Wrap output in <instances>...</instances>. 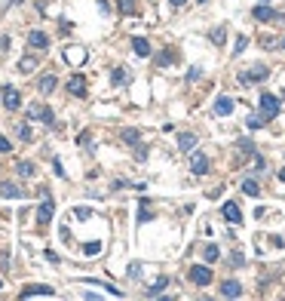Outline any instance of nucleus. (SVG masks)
I'll return each mask as SVG.
<instances>
[{"mask_svg":"<svg viewBox=\"0 0 285 301\" xmlns=\"http://www.w3.org/2000/svg\"><path fill=\"white\" fill-rule=\"evenodd\" d=\"M279 111H282V101H279L273 93H264V96H261V117H264V120H273Z\"/></svg>","mask_w":285,"mask_h":301,"instance_id":"f257e3e1","label":"nucleus"},{"mask_svg":"<svg viewBox=\"0 0 285 301\" xmlns=\"http://www.w3.org/2000/svg\"><path fill=\"white\" fill-rule=\"evenodd\" d=\"M0 90H3V86H0ZM0 101H3L6 111H19V108H22V96H19V90H15V86H6V90L0 93Z\"/></svg>","mask_w":285,"mask_h":301,"instance_id":"f03ea898","label":"nucleus"},{"mask_svg":"<svg viewBox=\"0 0 285 301\" xmlns=\"http://www.w3.org/2000/svg\"><path fill=\"white\" fill-rule=\"evenodd\" d=\"M187 277H190L193 286H209V283H212V271L203 268V264H193V268L187 271Z\"/></svg>","mask_w":285,"mask_h":301,"instance_id":"7ed1b4c3","label":"nucleus"},{"mask_svg":"<svg viewBox=\"0 0 285 301\" xmlns=\"http://www.w3.org/2000/svg\"><path fill=\"white\" fill-rule=\"evenodd\" d=\"M267 74H270V71H267L264 65H258V68H248V71H242V74H239V80H242V83H261V80H267Z\"/></svg>","mask_w":285,"mask_h":301,"instance_id":"20e7f679","label":"nucleus"},{"mask_svg":"<svg viewBox=\"0 0 285 301\" xmlns=\"http://www.w3.org/2000/svg\"><path fill=\"white\" fill-rule=\"evenodd\" d=\"M52 221V200H49V191H43V206L37 209V224L46 227Z\"/></svg>","mask_w":285,"mask_h":301,"instance_id":"39448f33","label":"nucleus"},{"mask_svg":"<svg viewBox=\"0 0 285 301\" xmlns=\"http://www.w3.org/2000/svg\"><path fill=\"white\" fill-rule=\"evenodd\" d=\"M252 15H255V19L258 22H273V19H285V15H279V12H273L270 6H267V3H258L255 9H252Z\"/></svg>","mask_w":285,"mask_h":301,"instance_id":"423d86ee","label":"nucleus"},{"mask_svg":"<svg viewBox=\"0 0 285 301\" xmlns=\"http://www.w3.org/2000/svg\"><path fill=\"white\" fill-rule=\"evenodd\" d=\"M221 215H224L230 224H242V212H239V206H236V203H230V200L221 206Z\"/></svg>","mask_w":285,"mask_h":301,"instance_id":"0eeeda50","label":"nucleus"},{"mask_svg":"<svg viewBox=\"0 0 285 301\" xmlns=\"http://www.w3.org/2000/svg\"><path fill=\"white\" fill-rule=\"evenodd\" d=\"M190 172L193 175H206L209 172V157L206 154H193L190 157Z\"/></svg>","mask_w":285,"mask_h":301,"instance_id":"6e6552de","label":"nucleus"},{"mask_svg":"<svg viewBox=\"0 0 285 301\" xmlns=\"http://www.w3.org/2000/svg\"><path fill=\"white\" fill-rule=\"evenodd\" d=\"M0 197H3V200H15V197H25V191L9 185V182H0Z\"/></svg>","mask_w":285,"mask_h":301,"instance_id":"1a4fd4ad","label":"nucleus"},{"mask_svg":"<svg viewBox=\"0 0 285 301\" xmlns=\"http://www.w3.org/2000/svg\"><path fill=\"white\" fill-rule=\"evenodd\" d=\"M31 120H43V123H52V111L43 108V104H31V111H28Z\"/></svg>","mask_w":285,"mask_h":301,"instance_id":"9d476101","label":"nucleus"},{"mask_svg":"<svg viewBox=\"0 0 285 301\" xmlns=\"http://www.w3.org/2000/svg\"><path fill=\"white\" fill-rule=\"evenodd\" d=\"M28 46H34V49H46V46H49V37H46L43 31H31V34H28Z\"/></svg>","mask_w":285,"mask_h":301,"instance_id":"9b49d317","label":"nucleus"},{"mask_svg":"<svg viewBox=\"0 0 285 301\" xmlns=\"http://www.w3.org/2000/svg\"><path fill=\"white\" fill-rule=\"evenodd\" d=\"M56 86H59L56 74H43V77H40V83H37V90H40L43 96H49V93H56Z\"/></svg>","mask_w":285,"mask_h":301,"instance_id":"f8f14e48","label":"nucleus"},{"mask_svg":"<svg viewBox=\"0 0 285 301\" xmlns=\"http://www.w3.org/2000/svg\"><path fill=\"white\" fill-rule=\"evenodd\" d=\"M221 295H224V298H239V295H242V286H239L236 280H224Z\"/></svg>","mask_w":285,"mask_h":301,"instance_id":"ddd939ff","label":"nucleus"},{"mask_svg":"<svg viewBox=\"0 0 285 301\" xmlns=\"http://www.w3.org/2000/svg\"><path fill=\"white\" fill-rule=\"evenodd\" d=\"M68 93L83 99V96H86V80H83V77H71V80H68Z\"/></svg>","mask_w":285,"mask_h":301,"instance_id":"4468645a","label":"nucleus"},{"mask_svg":"<svg viewBox=\"0 0 285 301\" xmlns=\"http://www.w3.org/2000/svg\"><path fill=\"white\" fill-rule=\"evenodd\" d=\"M197 148V135L193 132H181L178 135V151H193Z\"/></svg>","mask_w":285,"mask_h":301,"instance_id":"2eb2a0df","label":"nucleus"},{"mask_svg":"<svg viewBox=\"0 0 285 301\" xmlns=\"http://www.w3.org/2000/svg\"><path fill=\"white\" fill-rule=\"evenodd\" d=\"M230 111H233V99H227V96H221V99L215 101V114H218V117H227Z\"/></svg>","mask_w":285,"mask_h":301,"instance_id":"dca6fc26","label":"nucleus"},{"mask_svg":"<svg viewBox=\"0 0 285 301\" xmlns=\"http://www.w3.org/2000/svg\"><path fill=\"white\" fill-rule=\"evenodd\" d=\"M65 59H68L71 65H80V62L86 59V49H77V46H68V49H65Z\"/></svg>","mask_w":285,"mask_h":301,"instance_id":"f3484780","label":"nucleus"},{"mask_svg":"<svg viewBox=\"0 0 285 301\" xmlns=\"http://www.w3.org/2000/svg\"><path fill=\"white\" fill-rule=\"evenodd\" d=\"M31 295H56V289H52V286H28L22 292V298H31Z\"/></svg>","mask_w":285,"mask_h":301,"instance_id":"a211bd4d","label":"nucleus"},{"mask_svg":"<svg viewBox=\"0 0 285 301\" xmlns=\"http://www.w3.org/2000/svg\"><path fill=\"white\" fill-rule=\"evenodd\" d=\"M218 255H221V249H218L215 243H206V246H203V258H206L209 264H212V261H218Z\"/></svg>","mask_w":285,"mask_h":301,"instance_id":"6ab92c4d","label":"nucleus"},{"mask_svg":"<svg viewBox=\"0 0 285 301\" xmlns=\"http://www.w3.org/2000/svg\"><path fill=\"white\" fill-rule=\"evenodd\" d=\"M132 49L138 52V56H150V43L144 37H132Z\"/></svg>","mask_w":285,"mask_h":301,"instance_id":"aec40b11","label":"nucleus"},{"mask_svg":"<svg viewBox=\"0 0 285 301\" xmlns=\"http://www.w3.org/2000/svg\"><path fill=\"white\" fill-rule=\"evenodd\" d=\"M242 194H248V197H258V194H261L258 182H255V179H245V182H242Z\"/></svg>","mask_w":285,"mask_h":301,"instance_id":"412c9836","label":"nucleus"},{"mask_svg":"<svg viewBox=\"0 0 285 301\" xmlns=\"http://www.w3.org/2000/svg\"><path fill=\"white\" fill-rule=\"evenodd\" d=\"M111 80H114V86H123V83H129V74H126V71H123V68H114Z\"/></svg>","mask_w":285,"mask_h":301,"instance_id":"4be33fe9","label":"nucleus"},{"mask_svg":"<svg viewBox=\"0 0 285 301\" xmlns=\"http://www.w3.org/2000/svg\"><path fill=\"white\" fill-rule=\"evenodd\" d=\"M166 286H169V277H159V280L153 283V286H150V292H147V295H159V292H163Z\"/></svg>","mask_w":285,"mask_h":301,"instance_id":"5701e85b","label":"nucleus"},{"mask_svg":"<svg viewBox=\"0 0 285 301\" xmlns=\"http://www.w3.org/2000/svg\"><path fill=\"white\" fill-rule=\"evenodd\" d=\"M150 215H153V212H150V203L144 200V203H141V212H138V221L144 224V221H150Z\"/></svg>","mask_w":285,"mask_h":301,"instance_id":"b1692460","label":"nucleus"},{"mask_svg":"<svg viewBox=\"0 0 285 301\" xmlns=\"http://www.w3.org/2000/svg\"><path fill=\"white\" fill-rule=\"evenodd\" d=\"M135 12V0H120V15H132Z\"/></svg>","mask_w":285,"mask_h":301,"instance_id":"393cba45","label":"nucleus"},{"mask_svg":"<svg viewBox=\"0 0 285 301\" xmlns=\"http://www.w3.org/2000/svg\"><path fill=\"white\" fill-rule=\"evenodd\" d=\"M224 37H227V28H224V25L212 31V43H218V46H221V43H224Z\"/></svg>","mask_w":285,"mask_h":301,"instance_id":"a878e982","label":"nucleus"},{"mask_svg":"<svg viewBox=\"0 0 285 301\" xmlns=\"http://www.w3.org/2000/svg\"><path fill=\"white\" fill-rule=\"evenodd\" d=\"M19 175H22V179H31V175H34V163L22 160V163H19Z\"/></svg>","mask_w":285,"mask_h":301,"instance_id":"bb28decb","label":"nucleus"},{"mask_svg":"<svg viewBox=\"0 0 285 301\" xmlns=\"http://www.w3.org/2000/svg\"><path fill=\"white\" fill-rule=\"evenodd\" d=\"M34 68H37V62H34V59H22V62H19V71H22V74H31Z\"/></svg>","mask_w":285,"mask_h":301,"instance_id":"cd10ccee","label":"nucleus"},{"mask_svg":"<svg viewBox=\"0 0 285 301\" xmlns=\"http://www.w3.org/2000/svg\"><path fill=\"white\" fill-rule=\"evenodd\" d=\"M89 215H92V209H89V206H77L74 209V218H80V221H86Z\"/></svg>","mask_w":285,"mask_h":301,"instance_id":"c85d7f7f","label":"nucleus"},{"mask_svg":"<svg viewBox=\"0 0 285 301\" xmlns=\"http://www.w3.org/2000/svg\"><path fill=\"white\" fill-rule=\"evenodd\" d=\"M83 252H86V255H98V252H101V243H98V240H95V243H86Z\"/></svg>","mask_w":285,"mask_h":301,"instance_id":"c756f323","label":"nucleus"},{"mask_svg":"<svg viewBox=\"0 0 285 301\" xmlns=\"http://www.w3.org/2000/svg\"><path fill=\"white\" fill-rule=\"evenodd\" d=\"M123 141H126V145H135V141H138V129H126V132H123Z\"/></svg>","mask_w":285,"mask_h":301,"instance_id":"7c9ffc66","label":"nucleus"},{"mask_svg":"<svg viewBox=\"0 0 285 301\" xmlns=\"http://www.w3.org/2000/svg\"><path fill=\"white\" fill-rule=\"evenodd\" d=\"M264 123H267L264 117H248V129H261Z\"/></svg>","mask_w":285,"mask_h":301,"instance_id":"2f4dec72","label":"nucleus"},{"mask_svg":"<svg viewBox=\"0 0 285 301\" xmlns=\"http://www.w3.org/2000/svg\"><path fill=\"white\" fill-rule=\"evenodd\" d=\"M77 145H83V148H92V135H89V132H83V135L77 138Z\"/></svg>","mask_w":285,"mask_h":301,"instance_id":"473e14b6","label":"nucleus"},{"mask_svg":"<svg viewBox=\"0 0 285 301\" xmlns=\"http://www.w3.org/2000/svg\"><path fill=\"white\" fill-rule=\"evenodd\" d=\"M245 46H248V37H242V34H239V37H236V56H239Z\"/></svg>","mask_w":285,"mask_h":301,"instance_id":"72a5a7b5","label":"nucleus"},{"mask_svg":"<svg viewBox=\"0 0 285 301\" xmlns=\"http://www.w3.org/2000/svg\"><path fill=\"white\" fill-rule=\"evenodd\" d=\"M9 148H12V145H9V138L0 135V154H9Z\"/></svg>","mask_w":285,"mask_h":301,"instance_id":"f704fd0d","label":"nucleus"},{"mask_svg":"<svg viewBox=\"0 0 285 301\" xmlns=\"http://www.w3.org/2000/svg\"><path fill=\"white\" fill-rule=\"evenodd\" d=\"M156 62H159V65H169V62H172V52H159Z\"/></svg>","mask_w":285,"mask_h":301,"instance_id":"c9c22d12","label":"nucleus"},{"mask_svg":"<svg viewBox=\"0 0 285 301\" xmlns=\"http://www.w3.org/2000/svg\"><path fill=\"white\" fill-rule=\"evenodd\" d=\"M19 135H22L25 141H31V138H34V135H31V126H19Z\"/></svg>","mask_w":285,"mask_h":301,"instance_id":"e433bc0d","label":"nucleus"},{"mask_svg":"<svg viewBox=\"0 0 285 301\" xmlns=\"http://www.w3.org/2000/svg\"><path fill=\"white\" fill-rule=\"evenodd\" d=\"M52 172H56V175H65V169H62V163H59V160H52Z\"/></svg>","mask_w":285,"mask_h":301,"instance_id":"4c0bfd02","label":"nucleus"},{"mask_svg":"<svg viewBox=\"0 0 285 301\" xmlns=\"http://www.w3.org/2000/svg\"><path fill=\"white\" fill-rule=\"evenodd\" d=\"M184 3H187V0H172V6H175V9H178V6H184Z\"/></svg>","mask_w":285,"mask_h":301,"instance_id":"58836bf2","label":"nucleus"},{"mask_svg":"<svg viewBox=\"0 0 285 301\" xmlns=\"http://www.w3.org/2000/svg\"><path fill=\"white\" fill-rule=\"evenodd\" d=\"M279 182H285V169H279Z\"/></svg>","mask_w":285,"mask_h":301,"instance_id":"ea45409f","label":"nucleus"},{"mask_svg":"<svg viewBox=\"0 0 285 301\" xmlns=\"http://www.w3.org/2000/svg\"><path fill=\"white\" fill-rule=\"evenodd\" d=\"M197 3H209V0H197Z\"/></svg>","mask_w":285,"mask_h":301,"instance_id":"a19ab883","label":"nucleus"},{"mask_svg":"<svg viewBox=\"0 0 285 301\" xmlns=\"http://www.w3.org/2000/svg\"><path fill=\"white\" fill-rule=\"evenodd\" d=\"M282 49H285V37H282Z\"/></svg>","mask_w":285,"mask_h":301,"instance_id":"79ce46f5","label":"nucleus"},{"mask_svg":"<svg viewBox=\"0 0 285 301\" xmlns=\"http://www.w3.org/2000/svg\"><path fill=\"white\" fill-rule=\"evenodd\" d=\"M258 3H267V0H258Z\"/></svg>","mask_w":285,"mask_h":301,"instance_id":"37998d69","label":"nucleus"},{"mask_svg":"<svg viewBox=\"0 0 285 301\" xmlns=\"http://www.w3.org/2000/svg\"><path fill=\"white\" fill-rule=\"evenodd\" d=\"M282 101H285V93H282Z\"/></svg>","mask_w":285,"mask_h":301,"instance_id":"c03bdc74","label":"nucleus"}]
</instances>
